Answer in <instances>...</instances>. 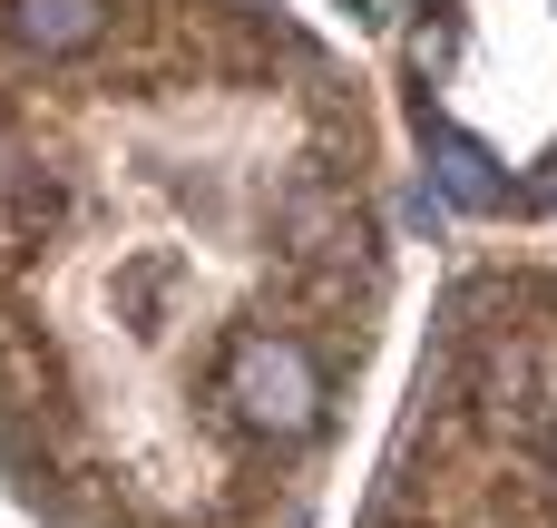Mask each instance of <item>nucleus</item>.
<instances>
[{"instance_id":"7ed1b4c3","label":"nucleus","mask_w":557,"mask_h":528,"mask_svg":"<svg viewBox=\"0 0 557 528\" xmlns=\"http://www.w3.org/2000/svg\"><path fill=\"white\" fill-rule=\"evenodd\" d=\"M431 157H441V186H450L470 216H499V206H509V186H499L490 147H470V137H450V127H431Z\"/></svg>"},{"instance_id":"f03ea898","label":"nucleus","mask_w":557,"mask_h":528,"mask_svg":"<svg viewBox=\"0 0 557 528\" xmlns=\"http://www.w3.org/2000/svg\"><path fill=\"white\" fill-rule=\"evenodd\" d=\"M108 29V0H10V39L39 49V59H69Z\"/></svg>"},{"instance_id":"f257e3e1","label":"nucleus","mask_w":557,"mask_h":528,"mask_svg":"<svg viewBox=\"0 0 557 528\" xmlns=\"http://www.w3.org/2000/svg\"><path fill=\"white\" fill-rule=\"evenodd\" d=\"M225 402H235L245 431L304 441V431L323 421V372H313V353H304L294 333H245L235 363H225Z\"/></svg>"}]
</instances>
